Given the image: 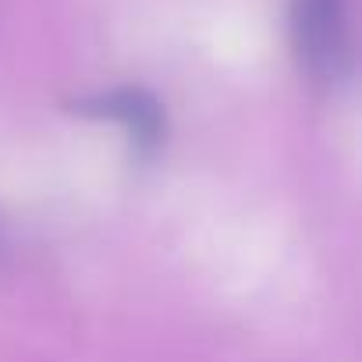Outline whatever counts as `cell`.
<instances>
[{"label": "cell", "mask_w": 362, "mask_h": 362, "mask_svg": "<svg viewBox=\"0 0 362 362\" xmlns=\"http://www.w3.org/2000/svg\"><path fill=\"white\" fill-rule=\"evenodd\" d=\"M288 29L295 61L309 82L320 89H341L351 78L355 47L348 0H291Z\"/></svg>", "instance_id": "cell-1"}, {"label": "cell", "mask_w": 362, "mask_h": 362, "mask_svg": "<svg viewBox=\"0 0 362 362\" xmlns=\"http://www.w3.org/2000/svg\"><path fill=\"white\" fill-rule=\"evenodd\" d=\"M71 107L82 117L121 124V132L128 135V142H132V149L139 156H153L163 146V139H167V110L142 86H114V89L82 96Z\"/></svg>", "instance_id": "cell-2"}, {"label": "cell", "mask_w": 362, "mask_h": 362, "mask_svg": "<svg viewBox=\"0 0 362 362\" xmlns=\"http://www.w3.org/2000/svg\"><path fill=\"white\" fill-rule=\"evenodd\" d=\"M0 256H4V228H0Z\"/></svg>", "instance_id": "cell-3"}]
</instances>
